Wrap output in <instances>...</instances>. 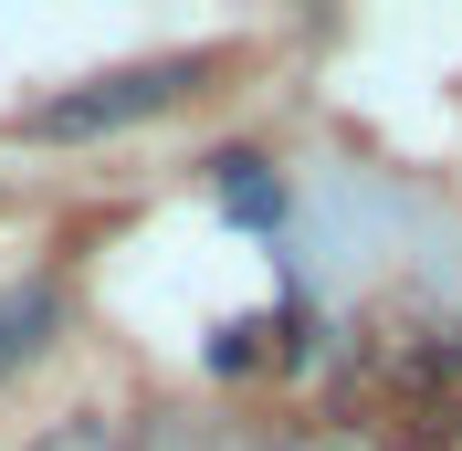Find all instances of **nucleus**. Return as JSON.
Returning <instances> with one entry per match:
<instances>
[{
	"label": "nucleus",
	"mask_w": 462,
	"mask_h": 451,
	"mask_svg": "<svg viewBox=\"0 0 462 451\" xmlns=\"http://www.w3.org/2000/svg\"><path fill=\"white\" fill-rule=\"evenodd\" d=\"M53 315V294H22V305H0V367L11 357H32V326Z\"/></svg>",
	"instance_id": "1"
}]
</instances>
